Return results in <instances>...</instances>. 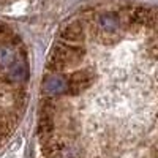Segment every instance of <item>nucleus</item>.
<instances>
[{
    "label": "nucleus",
    "instance_id": "3",
    "mask_svg": "<svg viewBox=\"0 0 158 158\" xmlns=\"http://www.w3.org/2000/svg\"><path fill=\"white\" fill-rule=\"evenodd\" d=\"M92 82H94V74H92L90 70H84V71H77L74 74H71L68 77V90L67 94L70 95H77L82 89L89 87Z\"/></svg>",
    "mask_w": 158,
    "mask_h": 158
},
{
    "label": "nucleus",
    "instance_id": "4",
    "mask_svg": "<svg viewBox=\"0 0 158 158\" xmlns=\"http://www.w3.org/2000/svg\"><path fill=\"white\" fill-rule=\"evenodd\" d=\"M48 70L49 71H52V73H63L65 70L68 68V65L65 63L60 57H57V56H49V59H48Z\"/></svg>",
    "mask_w": 158,
    "mask_h": 158
},
{
    "label": "nucleus",
    "instance_id": "2",
    "mask_svg": "<svg viewBox=\"0 0 158 158\" xmlns=\"http://www.w3.org/2000/svg\"><path fill=\"white\" fill-rule=\"evenodd\" d=\"M60 41L74 44V46H81L84 43V24L77 19L68 25H65L63 30L60 32Z\"/></svg>",
    "mask_w": 158,
    "mask_h": 158
},
{
    "label": "nucleus",
    "instance_id": "1",
    "mask_svg": "<svg viewBox=\"0 0 158 158\" xmlns=\"http://www.w3.org/2000/svg\"><path fill=\"white\" fill-rule=\"evenodd\" d=\"M52 56H57L60 57L65 63L68 65H76L79 63L84 56H85V52L82 49V46H74V44H68V43H63V41H57V44L52 48V52H51Z\"/></svg>",
    "mask_w": 158,
    "mask_h": 158
}]
</instances>
